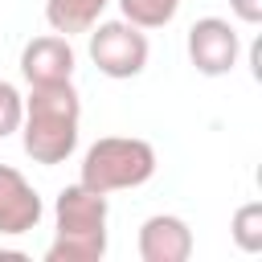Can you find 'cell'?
Masks as SVG:
<instances>
[{"mask_svg": "<svg viewBox=\"0 0 262 262\" xmlns=\"http://www.w3.org/2000/svg\"><path fill=\"white\" fill-rule=\"evenodd\" d=\"M106 217L111 205L102 192L78 184H66L53 201V225L57 237L45 250V262H98L106 254Z\"/></svg>", "mask_w": 262, "mask_h": 262, "instance_id": "cell-2", "label": "cell"}, {"mask_svg": "<svg viewBox=\"0 0 262 262\" xmlns=\"http://www.w3.org/2000/svg\"><path fill=\"white\" fill-rule=\"evenodd\" d=\"M78 127H82V98L74 82H53V86H29L25 94V115H20V143L33 164H66L78 147Z\"/></svg>", "mask_w": 262, "mask_h": 262, "instance_id": "cell-1", "label": "cell"}, {"mask_svg": "<svg viewBox=\"0 0 262 262\" xmlns=\"http://www.w3.org/2000/svg\"><path fill=\"white\" fill-rule=\"evenodd\" d=\"M147 33L131 20H98L90 25V61L98 66V74L106 78H139L147 66Z\"/></svg>", "mask_w": 262, "mask_h": 262, "instance_id": "cell-4", "label": "cell"}, {"mask_svg": "<svg viewBox=\"0 0 262 262\" xmlns=\"http://www.w3.org/2000/svg\"><path fill=\"white\" fill-rule=\"evenodd\" d=\"M0 258H20V254H12V250H0Z\"/></svg>", "mask_w": 262, "mask_h": 262, "instance_id": "cell-14", "label": "cell"}, {"mask_svg": "<svg viewBox=\"0 0 262 262\" xmlns=\"http://www.w3.org/2000/svg\"><path fill=\"white\" fill-rule=\"evenodd\" d=\"M156 147L139 135H102L86 147L82 156V184L94 192H119V188H139L156 176Z\"/></svg>", "mask_w": 262, "mask_h": 262, "instance_id": "cell-3", "label": "cell"}, {"mask_svg": "<svg viewBox=\"0 0 262 262\" xmlns=\"http://www.w3.org/2000/svg\"><path fill=\"white\" fill-rule=\"evenodd\" d=\"M41 196L37 188L12 168V164H0V237H20V233H33L41 225Z\"/></svg>", "mask_w": 262, "mask_h": 262, "instance_id": "cell-7", "label": "cell"}, {"mask_svg": "<svg viewBox=\"0 0 262 262\" xmlns=\"http://www.w3.org/2000/svg\"><path fill=\"white\" fill-rule=\"evenodd\" d=\"M74 66H78V53H74L70 37H61V33H41V37L25 41V49H20V74L29 86L74 82Z\"/></svg>", "mask_w": 262, "mask_h": 262, "instance_id": "cell-6", "label": "cell"}, {"mask_svg": "<svg viewBox=\"0 0 262 262\" xmlns=\"http://www.w3.org/2000/svg\"><path fill=\"white\" fill-rule=\"evenodd\" d=\"M139 258L143 262H188L192 258V229L176 213H156L139 225Z\"/></svg>", "mask_w": 262, "mask_h": 262, "instance_id": "cell-8", "label": "cell"}, {"mask_svg": "<svg viewBox=\"0 0 262 262\" xmlns=\"http://www.w3.org/2000/svg\"><path fill=\"white\" fill-rule=\"evenodd\" d=\"M176 8H180V0H119L123 20L139 25L143 33H147V29H164V25L176 16Z\"/></svg>", "mask_w": 262, "mask_h": 262, "instance_id": "cell-11", "label": "cell"}, {"mask_svg": "<svg viewBox=\"0 0 262 262\" xmlns=\"http://www.w3.org/2000/svg\"><path fill=\"white\" fill-rule=\"evenodd\" d=\"M229 237L242 254H258L262 250V201H246L237 205L233 221H229Z\"/></svg>", "mask_w": 262, "mask_h": 262, "instance_id": "cell-10", "label": "cell"}, {"mask_svg": "<svg viewBox=\"0 0 262 262\" xmlns=\"http://www.w3.org/2000/svg\"><path fill=\"white\" fill-rule=\"evenodd\" d=\"M242 57V37L225 16H201L188 29V61L205 78H221L237 66Z\"/></svg>", "mask_w": 262, "mask_h": 262, "instance_id": "cell-5", "label": "cell"}, {"mask_svg": "<svg viewBox=\"0 0 262 262\" xmlns=\"http://www.w3.org/2000/svg\"><path fill=\"white\" fill-rule=\"evenodd\" d=\"M20 115H25V94L0 78V139H8L12 131H20Z\"/></svg>", "mask_w": 262, "mask_h": 262, "instance_id": "cell-12", "label": "cell"}, {"mask_svg": "<svg viewBox=\"0 0 262 262\" xmlns=\"http://www.w3.org/2000/svg\"><path fill=\"white\" fill-rule=\"evenodd\" d=\"M229 12L242 25H258L262 20V0H229Z\"/></svg>", "mask_w": 262, "mask_h": 262, "instance_id": "cell-13", "label": "cell"}, {"mask_svg": "<svg viewBox=\"0 0 262 262\" xmlns=\"http://www.w3.org/2000/svg\"><path fill=\"white\" fill-rule=\"evenodd\" d=\"M106 0H45V20L53 33L74 37V33H90V25L102 20Z\"/></svg>", "mask_w": 262, "mask_h": 262, "instance_id": "cell-9", "label": "cell"}]
</instances>
